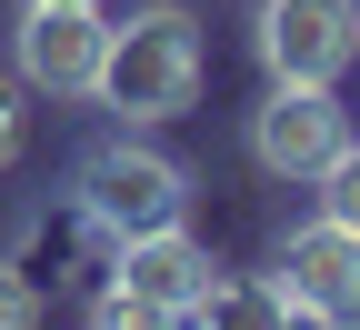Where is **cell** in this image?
Masks as SVG:
<instances>
[{
  "label": "cell",
  "mask_w": 360,
  "mask_h": 330,
  "mask_svg": "<svg viewBox=\"0 0 360 330\" xmlns=\"http://www.w3.org/2000/svg\"><path fill=\"white\" fill-rule=\"evenodd\" d=\"M90 101L120 110L130 130L141 120H180L200 101V30H191V11H170V0L130 11L110 30V51H101V90H90Z\"/></svg>",
  "instance_id": "6da1fadb"
},
{
  "label": "cell",
  "mask_w": 360,
  "mask_h": 330,
  "mask_svg": "<svg viewBox=\"0 0 360 330\" xmlns=\"http://www.w3.org/2000/svg\"><path fill=\"white\" fill-rule=\"evenodd\" d=\"M80 220L101 230V241L170 230V220H191V170L141 151V140H101V151L80 160Z\"/></svg>",
  "instance_id": "7a4b0ae2"
},
{
  "label": "cell",
  "mask_w": 360,
  "mask_h": 330,
  "mask_svg": "<svg viewBox=\"0 0 360 330\" xmlns=\"http://www.w3.org/2000/svg\"><path fill=\"white\" fill-rule=\"evenodd\" d=\"M110 291H101V320H191V300L210 291V250L191 230H141V241H110Z\"/></svg>",
  "instance_id": "3957f363"
},
{
  "label": "cell",
  "mask_w": 360,
  "mask_h": 330,
  "mask_svg": "<svg viewBox=\"0 0 360 330\" xmlns=\"http://www.w3.org/2000/svg\"><path fill=\"white\" fill-rule=\"evenodd\" d=\"M350 140V110L330 101V80H270V101L250 110V160L270 180H321Z\"/></svg>",
  "instance_id": "277c9868"
},
{
  "label": "cell",
  "mask_w": 360,
  "mask_h": 330,
  "mask_svg": "<svg viewBox=\"0 0 360 330\" xmlns=\"http://www.w3.org/2000/svg\"><path fill=\"white\" fill-rule=\"evenodd\" d=\"M101 51H110L101 11H70V0H20V30H11V70H20V90L90 101V90H101Z\"/></svg>",
  "instance_id": "5b68a950"
},
{
  "label": "cell",
  "mask_w": 360,
  "mask_h": 330,
  "mask_svg": "<svg viewBox=\"0 0 360 330\" xmlns=\"http://www.w3.org/2000/svg\"><path fill=\"white\" fill-rule=\"evenodd\" d=\"M250 40L270 80H340L360 61V0H260Z\"/></svg>",
  "instance_id": "8992f818"
},
{
  "label": "cell",
  "mask_w": 360,
  "mask_h": 330,
  "mask_svg": "<svg viewBox=\"0 0 360 330\" xmlns=\"http://www.w3.org/2000/svg\"><path fill=\"white\" fill-rule=\"evenodd\" d=\"M281 300H290V320H360V230H340V220H310V230H290L281 241Z\"/></svg>",
  "instance_id": "52a82bcc"
},
{
  "label": "cell",
  "mask_w": 360,
  "mask_h": 330,
  "mask_svg": "<svg viewBox=\"0 0 360 330\" xmlns=\"http://www.w3.org/2000/svg\"><path fill=\"white\" fill-rule=\"evenodd\" d=\"M321 220L360 230V140H340V160L321 170Z\"/></svg>",
  "instance_id": "ba28073f"
},
{
  "label": "cell",
  "mask_w": 360,
  "mask_h": 330,
  "mask_svg": "<svg viewBox=\"0 0 360 330\" xmlns=\"http://www.w3.org/2000/svg\"><path fill=\"white\" fill-rule=\"evenodd\" d=\"M30 320H40V291H30L11 260H0V330H30Z\"/></svg>",
  "instance_id": "9c48e42d"
},
{
  "label": "cell",
  "mask_w": 360,
  "mask_h": 330,
  "mask_svg": "<svg viewBox=\"0 0 360 330\" xmlns=\"http://www.w3.org/2000/svg\"><path fill=\"white\" fill-rule=\"evenodd\" d=\"M20 130H30V120H20V80H11V70H0V170H11V160H20Z\"/></svg>",
  "instance_id": "30bf717a"
},
{
  "label": "cell",
  "mask_w": 360,
  "mask_h": 330,
  "mask_svg": "<svg viewBox=\"0 0 360 330\" xmlns=\"http://www.w3.org/2000/svg\"><path fill=\"white\" fill-rule=\"evenodd\" d=\"M70 11H101V0H70Z\"/></svg>",
  "instance_id": "8fae6325"
}]
</instances>
